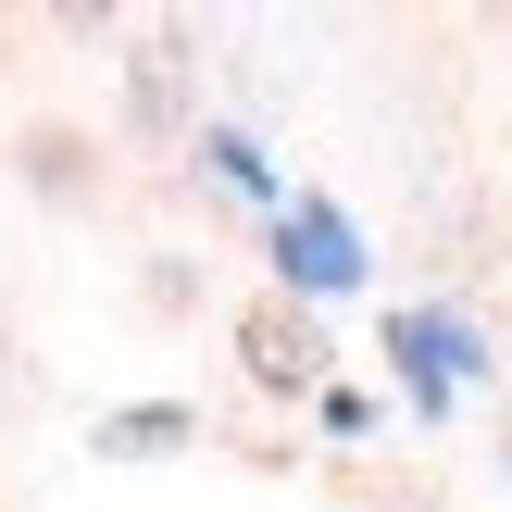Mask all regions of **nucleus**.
<instances>
[{
	"label": "nucleus",
	"mask_w": 512,
	"mask_h": 512,
	"mask_svg": "<svg viewBox=\"0 0 512 512\" xmlns=\"http://www.w3.org/2000/svg\"><path fill=\"white\" fill-rule=\"evenodd\" d=\"M238 350H250V375H263V388H313V325L288 313V300H250V325H238Z\"/></svg>",
	"instance_id": "nucleus-1"
}]
</instances>
